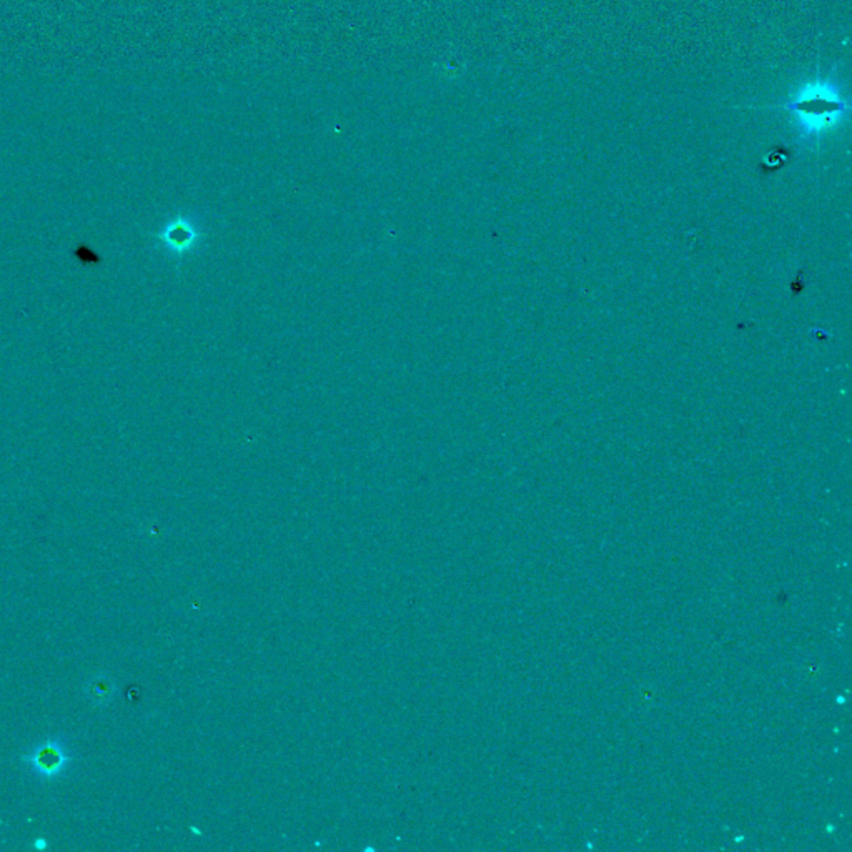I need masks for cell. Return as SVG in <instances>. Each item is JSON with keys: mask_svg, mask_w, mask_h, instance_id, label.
<instances>
[{"mask_svg": "<svg viewBox=\"0 0 852 852\" xmlns=\"http://www.w3.org/2000/svg\"><path fill=\"white\" fill-rule=\"evenodd\" d=\"M155 239L159 240L162 247L167 248L172 255L182 256L184 253L190 252L197 245L200 232L192 220H188L185 217H177L163 226L159 233H155Z\"/></svg>", "mask_w": 852, "mask_h": 852, "instance_id": "cell-3", "label": "cell"}, {"mask_svg": "<svg viewBox=\"0 0 852 852\" xmlns=\"http://www.w3.org/2000/svg\"><path fill=\"white\" fill-rule=\"evenodd\" d=\"M785 108L796 115L801 129L812 135L832 129L848 112V104L834 83L819 80L804 85Z\"/></svg>", "mask_w": 852, "mask_h": 852, "instance_id": "cell-1", "label": "cell"}, {"mask_svg": "<svg viewBox=\"0 0 852 852\" xmlns=\"http://www.w3.org/2000/svg\"><path fill=\"white\" fill-rule=\"evenodd\" d=\"M34 848H36L37 851H45V849L49 848V842H47L45 839H37V840L34 842Z\"/></svg>", "mask_w": 852, "mask_h": 852, "instance_id": "cell-5", "label": "cell"}, {"mask_svg": "<svg viewBox=\"0 0 852 852\" xmlns=\"http://www.w3.org/2000/svg\"><path fill=\"white\" fill-rule=\"evenodd\" d=\"M24 762L42 779H55L66 771L72 756L60 739L52 738L34 747L24 756Z\"/></svg>", "mask_w": 852, "mask_h": 852, "instance_id": "cell-2", "label": "cell"}, {"mask_svg": "<svg viewBox=\"0 0 852 852\" xmlns=\"http://www.w3.org/2000/svg\"><path fill=\"white\" fill-rule=\"evenodd\" d=\"M114 691L115 690H114L112 679L106 678V676L93 678L87 686V696L91 698L93 705L97 706L108 705L112 696H114Z\"/></svg>", "mask_w": 852, "mask_h": 852, "instance_id": "cell-4", "label": "cell"}]
</instances>
